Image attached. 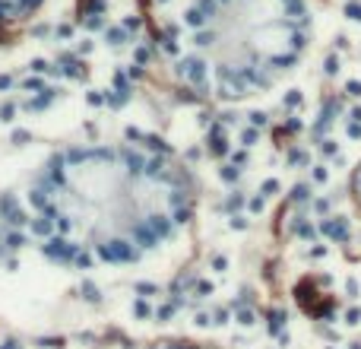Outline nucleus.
I'll list each match as a JSON object with an SVG mask.
<instances>
[{
    "mask_svg": "<svg viewBox=\"0 0 361 349\" xmlns=\"http://www.w3.org/2000/svg\"><path fill=\"white\" fill-rule=\"evenodd\" d=\"M44 225L95 264H133L178 238L193 210L175 162L137 146H80L44 169L35 191Z\"/></svg>",
    "mask_w": 361,
    "mask_h": 349,
    "instance_id": "obj_1",
    "label": "nucleus"
},
{
    "mask_svg": "<svg viewBox=\"0 0 361 349\" xmlns=\"http://www.w3.org/2000/svg\"><path fill=\"white\" fill-rule=\"evenodd\" d=\"M305 0H193L180 23V61L193 86L247 99L286 80L311 48Z\"/></svg>",
    "mask_w": 361,
    "mask_h": 349,
    "instance_id": "obj_2",
    "label": "nucleus"
},
{
    "mask_svg": "<svg viewBox=\"0 0 361 349\" xmlns=\"http://www.w3.org/2000/svg\"><path fill=\"white\" fill-rule=\"evenodd\" d=\"M35 6H38V0H0V23L25 16V13H32Z\"/></svg>",
    "mask_w": 361,
    "mask_h": 349,
    "instance_id": "obj_3",
    "label": "nucleus"
},
{
    "mask_svg": "<svg viewBox=\"0 0 361 349\" xmlns=\"http://www.w3.org/2000/svg\"><path fill=\"white\" fill-rule=\"evenodd\" d=\"M352 197H355L358 213H361V162L355 165V174H352Z\"/></svg>",
    "mask_w": 361,
    "mask_h": 349,
    "instance_id": "obj_4",
    "label": "nucleus"
},
{
    "mask_svg": "<svg viewBox=\"0 0 361 349\" xmlns=\"http://www.w3.org/2000/svg\"><path fill=\"white\" fill-rule=\"evenodd\" d=\"M152 349H200V346H171V343H165V346H152Z\"/></svg>",
    "mask_w": 361,
    "mask_h": 349,
    "instance_id": "obj_5",
    "label": "nucleus"
}]
</instances>
